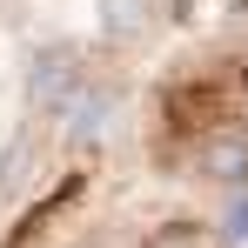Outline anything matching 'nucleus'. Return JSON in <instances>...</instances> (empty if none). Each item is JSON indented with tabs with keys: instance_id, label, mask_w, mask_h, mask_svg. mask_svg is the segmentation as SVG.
Listing matches in <instances>:
<instances>
[]
</instances>
